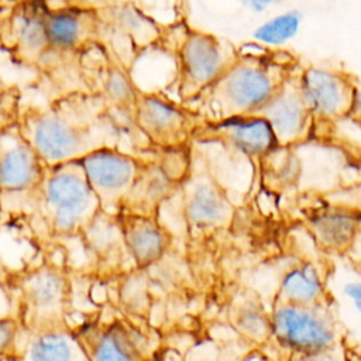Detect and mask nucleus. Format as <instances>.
<instances>
[{"label":"nucleus","instance_id":"4be33fe9","mask_svg":"<svg viewBox=\"0 0 361 361\" xmlns=\"http://www.w3.org/2000/svg\"><path fill=\"white\" fill-rule=\"evenodd\" d=\"M28 295L35 306L51 307L61 302L63 295L62 278L51 271L38 272L28 283Z\"/></svg>","mask_w":361,"mask_h":361},{"label":"nucleus","instance_id":"b1692460","mask_svg":"<svg viewBox=\"0 0 361 361\" xmlns=\"http://www.w3.org/2000/svg\"><path fill=\"white\" fill-rule=\"evenodd\" d=\"M14 331L16 327L11 320H0V353L10 345L14 337Z\"/></svg>","mask_w":361,"mask_h":361},{"label":"nucleus","instance_id":"393cba45","mask_svg":"<svg viewBox=\"0 0 361 361\" xmlns=\"http://www.w3.org/2000/svg\"><path fill=\"white\" fill-rule=\"evenodd\" d=\"M49 4H62V6H80V7H93L100 8L109 4V0H45Z\"/></svg>","mask_w":361,"mask_h":361},{"label":"nucleus","instance_id":"5701e85b","mask_svg":"<svg viewBox=\"0 0 361 361\" xmlns=\"http://www.w3.org/2000/svg\"><path fill=\"white\" fill-rule=\"evenodd\" d=\"M290 361H344V357L337 351V345H334L324 350L293 353Z\"/></svg>","mask_w":361,"mask_h":361},{"label":"nucleus","instance_id":"6e6552de","mask_svg":"<svg viewBox=\"0 0 361 361\" xmlns=\"http://www.w3.org/2000/svg\"><path fill=\"white\" fill-rule=\"evenodd\" d=\"M44 27L49 47L44 73H52L59 62H82L99 44V8L47 3Z\"/></svg>","mask_w":361,"mask_h":361},{"label":"nucleus","instance_id":"f3484780","mask_svg":"<svg viewBox=\"0 0 361 361\" xmlns=\"http://www.w3.org/2000/svg\"><path fill=\"white\" fill-rule=\"evenodd\" d=\"M305 223L320 250L343 254L358 235L360 210L348 206L319 207L306 216Z\"/></svg>","mask_w":361,"mask_h":361},{"label":"nucleus","instance_id":"a211bd4d","mask_svg":"<svg viewBox=\"0 0 361 361\" xmlns=\"http://www.w3.org/2000/svg\"><path fill=\"white\" fill-rule=\"evenodd\" d=\"M116 220L123 244L137 265L148 267L164 255L171 235L157 217L120 212Z\"/></svg>","mask_w":361,"mask_h":361},{"label":"nucleus","instance_id":"39448f33","mask_svg":"<svg viewBox=\"0 0 361 361\" xmlns=\"http://www.w3.org/2000/svg\"><path fill=\"white\" fill-rule=\"evenodd\" d=\"M299 85L313 118V137H327L340 121L358 118L360 92L355 75L334 68L302 65Z\"/></svg>","mask_w":361,"mask_h":361},{"label":"nucleus","instance_id":"2eb2a0df","mask_svg":"<svg viewBox=\"0 0 361 361\" xmlns=\"http://www.w3.org/2000/svg\"><path fill=\"white\" fill-rule=\"evenodd\" d=\"M89 361H149L147 337L138 327L116 319L79 340Z\"/></svg>","mask_w":361,"mask_h":361},{"label":"nucleus","instance_id":"9b49d317","mask_svg":"<svg viewBox=\"0 0 361 361\" xmlns=\"http://www.w3.org/2000/svg\"><path fill=\"white\" fill-rule=\"evenodd\" d=\"M80 165L99 200L100 210L117 214L135 182L141 157L126 152L120 147H104L83 157Z\"/></svg>","mask_w":361,"mask_h":361},{"label":"nucleus","instance_id":"6ab92c4d","mask_svg":"<svg viewBox=\"0 0 361 361\" xmlns=\"http://www.w3.org/2000/svg\"><path fill=\"white\" fill-rule=\"evenodd\" d=\"M282 300L293 305H324V283L312 262H300L290 268L281 282Z\"/></svg>","mask_w":361,"mask_h":361},{"label":"nucleus","instance_id":"423d86ee","mask_svg":"<svg viewBox=\"0 0 361 361\" xmlns=\"http://www.w3.org/2000/svg\"><path fill=\"white\" fill-rule=\"evenodd\" d=\"M185 221L200 231L226 228L234 219L235 209L226 188L212 171L210 162L192 147L189 171L179 185Z\"/></svg>","mask_w":361,"mask_h":361},{"label":"nucleus","instance_id":"f03ea898","mask_svg":"<svg viewBox=\"0 0 361 361\" xmlns=\"http://www.w3.org/2000/svg\"><path fill=\"white\" fill-rule=\"evenodd\" d=\"M300 66L299 55L290 49L244 45L216 82L182 104L203 120L255 114Z\"/></svg>","mask_w":361,"mask_h":361},{"label":"nucleus","instance_id":"f8f14e48","mask_svg":"<svg viewBox=\"0 0 361 361\" xmlns=\"http://www.w3.org/2000/svg\"><path fill=\"white\" fill-rule=\"evenodd\" d=\"M195 142L219 144L226 151L243 155L254 164H259L278 148L268 121L257 114L203 120L193 134Z\"/></svg>","mask_w":361,"mask_h":361},{"label":"nucleus","instance_id":"f257e3e1","mask_svg":"<svg viewBox=\"0 0 361 361\" xmlns=\"http://www.w3.org/2000/svg\"><path fill=\"white\" fill-rule=\"evenodd\" d=\"M16 121L44 166L80 161L99 148L118 147L120 123L89 89H71L44 106H28Z\"/></svg>","mask_w":361,"mask_h":361},{"label":"nucleus","instance_id":"1a4fd4ad","mask_svg":"<svg viewBox=\"0 0 361 361\" xmlns=\"http://www.w3.org/2000/svg\"><path fill=\"white\" fill-rule=\"evenodd\" d=\"M99 42L127 69L147 48L158 44L162 27L131 1L109 3L99 8Z\"/></svg>","mask_w":361,"mask_h":361},{"label":"nucleus","instance_id":"20e7f679","mask_svg":"<svg viewBox=\"0 0 361 361\" xmlns=\"http://www.w3.org/2000/svg\"><path fill=\"white\" fill-rule=\"evenodd\" d=\"M238 52L227 38L185 25L173 47L175 87L180 103H188L216 82Z\"/></svg>","mask_w":361,"mask_h":361},{"label":"nucleus","instance_id":"0eeeda50","mask_svg":"<svg viewBox=\"0 0 361 361\" xmlns=\"http://www.w3.org/2000/svg\"><path fill=\"white\" fill-rule=\"evenodd\" d=\"M133 124L155 149H176L193 145V134L203 118L173 99L140 89Z\"/></svg>","mask_w":361,"mask_h":361},{"label":"nucleus","instance_id":"412c9836","mask_svg":"<svg viewBox=\"0 0 361 361\" xmlns=\"http://www.w3.org/2000/svg\"><path fill=\"white\" fill-rule=\"evenodd\" d=\"M303 16L298 10H289L279 16H275L261 25H258L254 31V38L265 47L281 48L285 42L292 39L302 24Z\"/></svg>","mask_w":361,"mask_h":361},{"label":"nucleus","instance_id":"7ed1b4c3","mask_svg":"<svg viewBox=\"0 0 361 361\" xmlns=\"http://www.w3.org/2000/svg\"><path fill=\"white\" fill-rule=\"evenodd\" d=\"M25 202L35 206L48 227L61 235L85 231L100 213L80 161L45 166Z\"/></svg>","mask_w":361,"mask_h":361},{"label":"nucleus","instance_id":"a878e982","mask_svg":"<svg viewBox=\"0 0 361 361\" xmlns=\"http://www.w3.org/2000/svg\"><path fill=\"white\" fill-rule=\"evenodd\" d=\"M279 0H238V3L250 11L262 13L268 10L271 6L276 4Z\"/></svg>","mask_w":361,"mask_h":361},{"label":"nucleus","instance_id":"ddd939ff","mask_svg":"<svg viewBox=\"0 0 361 361\" xmlns=\"http://www.w3.org/2000/svg\"><path fill=\"white\" fill-rule=\"evenodd\" d=\"M44 164L17 121L0 126V199H27L44 173Z\"/></svg>","mask_w":361,"mask_h":361},{"label":"nucleus","instance_id":"4468645a","mask_svg":"<svg viewBox=\"0 0 361 361\" xmlns=\"http://www.w3.org/2000/svg\"><path fill=\"white\" fill-rule=\"evenodd\" d=\"M299 71L300 69H298L278 93L255 113L268 121L276 145L281 148H292L305 144L314 133L313 118L300 90Z\"/></svg>","mask_w":361,"mask_h":361},{"label":"nucleus","instance_id":"9d476101","mask_svg":"<svg viewBox=\"0 0 361 361\" xmlns=\"http://www.w3.org/2000/svg\"><path fill=\"white\" fill-rule=\"evenodd\" d=\"M271 324L276 338L293 353L324 350L338 343V326L327 305L281 302Z\"/></svg>","mask_w":361,"mask_h":361},{"label":"nucleus","instance_id":"aec40b11","mask_svg":"<svg viewBox=\"0 0 361 361\" xmlns=\"http://www.w3.org/2000/svg\"><path fill=\"white\" fill-rule=\"evenodd\" d=\"M30 361H89L79 340L63 333L48 331L38 336L28 354Z\"/></svg>","mask_w":361,"mask_h":361},{"label":"nucleus","instance_id":"dca6fc26","mask_svg":"<svg viewBox=\"0 0 361 361\" xmlns=\"http://www.w3.org/2000/svg\"><path fill=\"white\" fill-rule=\"evenodd\" d=\"M90 73L92 86L89 90L96 92L103 99L114 118L118 113L131 121L135 99L140 89L131 79L130 69L118 62L100 44V59L93 66Z\"/></svg>","mask_w":361,"mask_h":361}]
</instances>
